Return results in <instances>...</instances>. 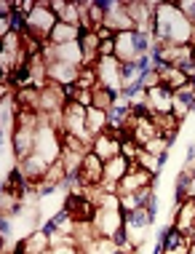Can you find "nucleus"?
I'll return each instance as SVG.
<instances>
[{
  "mask_svg": "<svg viewBox=\"0 0 195 254\" xmlns=\"http://www.w3.org/2000/svg\"><path fill=\"white\" fill-rule=\"evenodd\" d=\"M152 43H195V27L174 3H158Z\"/></svg>",
  "mask_w": 195,
  "mask_h": 254,
  "instance_id": "1",
  "label": "nucleus"
},
{
  "mask_svg": "<svg viewBox=\"0 0 195 254\" xmlns=\"http://www.w3.org/2000/svg\"><path fill=\"white\" fill-rule=\"evenodd\" d=\"M59 16L48 8V0H38V5H35V11L27 16V30L32 38H38L40 43H48V38H51L54 27H57Z\"/></svg>",
  "mask_w": 195,
  "mask_h": 254,
  "instance_id": "2",
  "label": "nucleus"
},
{
  "mask_svg": "<svg viewBox=\"0 0 195 254\" xmlns=\"http://www.w3.org/2000/svg\"><path fill=\"white\" fill-rule=\"evenodd\" d=\"M62 123H65V134H75L86 145L94 142L91 131H88V107L78 105V102H69L65 113H62Z\"/></svg>",
  "mask_w": 195,
  "mask_h": 254,
  "instance_id": "3",
  "label": "nucleus"
},
{
  "mask_svg": "<svg viewBox=\"0 0 195 254\" xmlns=\"http://www.w3.org/2000/svg\"><path fill=\"white\" fill-rule=\"evenodd\" d=\"M35 153L40 158H46L48 163H57L62 158V153H65V147H62V134L54 126H48V123H40L38 136H35Z\"/></svg>",
  "mask_w": 195,
  "mask_h": 254,
  "instance_id": "4",
  "label": "nucleus"
},
{
  "mask_svg": "<svg viewBox=\"0 0 195 254\" xmlns=\"http://www.w3.org/2000/svg\"><path fill=\"white\" fill-rule=\"evenodd\" d=\"M96 3L104 11V27L107 30H113L115 35L118 32L134 30V22H131V13L126 8V3H121V0H96Z\"/></svg>",
  "mask_w": 195,
  "mask_h": 254,
  "instance_id": "5",
  "label": "nucleus"
},
{
  "mask_svg": "<svg viewBox=\"0 0 195 254\" xmlns=\"http://www.w3.org/2000/svg\"><path fill=\"white\" fill-rule=\"evenodd\" d=\"M123 225H126V217H123L121 209H102V206H96L91 228L99 238H115L123 230Z\"/></svg>",
  "mask_w": 195,
  "mask_h": 254,
  "instance_id": "6",
  "label": "nucleus"
},
{
  "mask_svg": "<svg viewBox=\"0 0 195 254\" xmlns=\"http://www.w3.org/2000/svg\"><path fill=\"white\" fill-rule=\"evenodd\" d=\"M96 78H99V86L110 88V91L121 94L123 91V78H121V62L115 57H102L96 59Z\"/></svg>",
  "mask_w": 195,
  "mask_h": 254,
  "instance_id": "7",
  "label": "nucleus"
},
{
  "mask_svg": "<svg viewBox=\"0 0 195 254\" xmlns=\"http://www.w3.org/2000/svg\"><path fill=\"white\" fill-rule=\"evenodd\" d=\"M126 8H129V13H131L134 30L142 32V35H152V24H155L158 3H150V0H139V3H126Z\"/></svg>",
  "mask_w": 195,
  "mask_h": 254,
  "instance_id": "8",
  "label": "nucleus"
},
{
  "mask_svg": "<svg viewBox=\"0 0 195 254\" xmlns=\"http://www.w3.org/2000/svg\"><path fill=\"white\" fill-rule=\"evenodd\" d=\"M150 185H155V177L150 174V171L139 169V163H131L129 174L123 177L121 182H118V195H129V193H139L142 188H150Z\"/></svg>",
  "mask_w": 195,
  "mask_h": 254,
  "instance_id": "9",
  "label": "nucleus"
},
{
  "mask_svg": "<svg viewBox=\"0 0 195 254\" xmlns=\"http://www.w3.org/2000/svg\"><path fill=\"white\" fill-rule=\"evenodd\" d=\"M35 136H38L35 126H13L11 145H13V158L16 161H24L27 155L35 153Z\"/></svg>",
  "mask_w": 195,
  "mask_h": 254,
  "instance_id": "10",
  "label": "nucleus"
},
{
  "mask_svg": "<svg viewBox=\"0 0 195 254\" xmlns=\"http://www.w3.org/2000/svg\"><path fill=\"white\" fill-rule=\"evenodd\" d=\"M139 57H144V54H139L136 30L118 32V35H115V59L121 62V64H131V62H136Z\"/></svg>",
  "mask_w": 195,
  "mask_h": 254,
  "instance_id": "11",
  "label": "nucleus"
},
{
  "mask_svg": "<svg viewBox=\"0 0 195 254\" xmlns=\"http://www.w3.org/2000/svg\"><path fill=\"white\" fill-rule=\"evenodd\" d=\"M131 169V161H126L123 155L113 158V161L104 163V177H102V190H107V193H115L118 190V182L123 180V177L129 174Z\"/></svg>",
  "mask_w": 195,
  "mask_h": 254,
  "instance_id": "12",
  "label": "nucleus"
},
{
  "mask_svg": "<svg viewBox=\"0 0 195 254\" xmlns=\"http://www.w3.org/2000/svg\"><path fill=\"white\" fill-rule=\"evenodd\" d=\"M171 228H177L179 233H185L187 238L195 233V203L185 201V203H174L171 211Z\"/></svg>",
  "mask_w": 195,
  "mask_h": 254,
  "instance_id": "13",
  "label": "nucleus"
},
{
  "mask_svg": "<svg viewBox=\"0 0 195 254\" xmlns=\"http://www.w3.org/2000/svg\"><path fill=\"white\" fill-rule=\"evenodd\" d=\"M16 166L22 169V174H24L27 180H30V182L35 185V188H38V185L46 180V174H48V166H51V163H48L46 158H40L38 153H32V155H27L24 161H19Z\"/></svg>",
  "mask_w": 195,
  "mask_h": 254,
  "instance_id": "14",
  "label": "nucleus"
},
{
  "mask_svg": "<svg viewBox=\"0 0 195 254\" xmlns=\"http://www.w3.org/2000/svg\"><path fill=\"white\" fill-rule=\"evenodd\" d=\"M102 177H104V161L99 155L88 153L83 158V166H80V185H86V188H91V185H102Z\"/></svg>",
  "mask_w": 195,
  "mask_h": 254,
  "instance_id": "15",
  "label": "nucleus"
},
{
  "mask_svg": "<svg viewBox=\"0 0 195 254\" xmlns=\"http://www.w3.org/2000/svg\"><path fill=\"white\" fill-rule=\"evenodd\" d=\"M91 153H94V155H99L104 163L113 161V158L121 155V139H118V136H113L110 131H104V134H99V136H94V142H91Z\"/></svg>",
  "mask_w": 195,
  "mask_h": 254,
  "instance_id": "16",
  "label": "nucleus"
},
{
  "mask_svg": "<svg viewBox=\"0 0 195 254\" xmlns=\"http://www.w3.org/2000/svg\"><path fill=\"white\" fill-rule=\"evenodd\" d=\"M147 107H150V113H158V115L171 113L174 91H171V88H166V86H158V88H152V91H147Z\"/></svg>",
  "mask_w": 195,
  "mask_h": 254,
  "instance_id": "17",
  "label": "nucleus"
},
{
  "mask_svg": "<svg viewBox=\"0 0 195 254\" xmlns=\"http://www.w3.org/2000/svg\"><path fill=\"white\" fill-rule=\"evenodd\" d=\"M129 136L136 142L139 147H144L150 139H155V136H158V126H155V121H152V115H139Z\"/></svg>",
  "mask_w": 195,
  "mask_h": 254,
  "instance_id": "18",
  "label": "nucleus"
},
{
  "mask_svg": "<svg viewBox=\"0 0 195 254\" xmlns=\"http://www.w3.org/2000/svg\"><path fill=\"white\" fill-rule=\"evenodd\" d=\"M78 72L80 67H72V64H65V62H48V80L57 86H69L78 80Z\"/></svg>",
  "mask_w": 195,
  "mask_h": 254,
  "instance_id": "19",
  "label": "nucleus"
},
{
  "mask_svg": "<svg viewBox=\"0 0 195 254\" xmlns=\"http://www.w3.org/2000/svg\"><path fill=\"white\" fill-rule=\"evenodd\" d=\"M158 72H161V83H163L166 88H171L174 94L190 86V72L179 70V67H169V64H166V67H161Z\"/></svg>",
  "mask_w": 195,
  "mask_h": 254,
  "instance_id": "20",
  "label": "nucleus"
},
{
  "mask_svg": "<svg viewBox=\"0 0 195 254\" xmlns=\"http://www.w3.org/2000/svg\"><path fill=\"white\" fill-rule=\"evenodd\" d=\"M80 35H83L80 27H72V24H67V22H57V27H54V32H51V38H48V43H51V46L78 43Z\"/></svg>",
  "mask_w": 195,
  "mask_h": 254,
  "instance_id": "21",
  "label": "nucleus"
},
{
  "mask_svg": "<svg viewBox=\"0 0 195 254\" xmlns=\"http://www.w3.org/2000/svg\"><path fill=\"white\" fill-rule=\"evenodd\" d=\"M152 115V121H155V126H158V134L166 136V139L174 145V139L179 136V131H182V126L185 123H179L177 118H174V113H166V115H158V113H150Z\"/></svg>",
  "mask_w": 195,
  "mask_h": 254,
  "instance_id": "22",
  "label": "nucleus"
},
{
  "mask_svg": "<svg viewBox=\"0 0 195 254\" xmlns=\"http://www.w3.org/2000/svg\"><path fill=\"white\" fill-rule=\"evenodd\" d=\"M24 249H27V254H46L48 249H51V238H48L40 228L30 230L24 236Z\"/></svg>",
  "mask_w": 195,
  "mask_h": 254,
  "instance_id": "23",
  "label": "nucleus"
},
{
  "mask_svg": "<svg viewBox=\"0 0 195 254\" xmlns=\"http://www.w3.org/2000/svg\"><path fill=\"white\" fill-rule=\"evenodd\" d=\"M110 128V115L107 110H99V107H88V131L91 136H99Z\"/></svg>",
  "mask_w": 195,
  "mask_h": 254,
  "instance_id": "24",
  "label": "nucleus"
},
{
  "mask_svg": "<svg viewBox=\"0 0 195 254\" xmlns=\"http://www.w3.org/2000/svg\"><path fill=\"white\" fill-rule=\"evenodd\" d=\"M22 206H24L22 195H16L13 190L3 188V193H0V211H3V217H16Z\"/></svg>",
  "mask_w": 195,
  "mask_h": 254,
  "instance_id": "25",
  "label": "nucleus"
},
{
  "mask_svg": "<svg viewBox=\"0 0 195 254\" xmlns=\"http://www.w3.org/2000/svg\"><path fill=\"white\" fill-rule=\"evenodd\" d=\"M91 97H94V105L91 107H99V110H113L115 107V102L121 94H115V91H110V88H104V86H94L91 88Z\"/></svg>",
  "mask_w": 195,
  "mask_h": 254,
  "instance_id": "26",
  "label": "nucleus"
},
{
  "mask_svg": "<svg viewBox=\"0 0 195 254\" xmlns=\"http://www.w3.org/2000/svg\"><path fill=\"white\" fill-rule=\"evenodd\" d=\"M13 99H16L19 110H38L40 107V91L38 88H16Z\"/></svg>",
  "mask_w": 195,
  "mask_h": 254,
  "instance_id": "27",
  "label": "nucleus"
},
{
  "mask_svg": "<svg viewBox=\"0 0 195 254\" xmlns=\"http://www.w3.org/2000/svg\"><path fill=\"white\" fill-rule=\"evenodd\" d=\"M152 222H155V211L147 209V206H139L136 211L126 214V225H134V228H142V230H147Z\"/></svg>",
  "mask_w": 195,
  "mask_h": 254,
  "instance_id": "28",
  "label": "nucleus"
},
{
  "mask_svg": "<svg viewBox=\"0 0 195 254\" xmlns=\"http://www.w3.org/2000/svg\"><path fill=\"white\" fill-rule=\"evenodd\" d=\"M136 163H139V169H144V171H150L152 177H158L161 174V169H163V161L158 155H152V153H147V150H139V155H136Z\"/></svg>",
  "mask_w": 195,
  "mask_h": 254,
  "instance_id": "29",
  "label": "nucleus"
},
{
  "mask_svg": "<svg viewBox=\"0 0 195 254\" xmlns=\"http://www.w3.org/2000/svg\"><path fill=\"white\" fill-rule=\"evenodd\" d=\"M169 147H171V142L166 139V136H161V134H158L155 139H150L147 145H144V150H147V153H152V155H158V158H161L163 163L169 161Z\"/></svg>",
  "mask_w": 195,
  "mask_h": 254,
  "instance_id": "30",
  "label": "nucleus"
},
{
  "mask_svg": "<svg viewBox=\"0 0 195 254\" xmlns=\"http://www.w3.org/2000/svg\"><path fill=\"white\" fill-rule=\"evenodd\" d=\"M83 91H91L94 86H99V78H96V67H80L78 80H75Z\"/></svg>",
  "mask_w": 195,
  "mask_h": 254,
  "instance_id": "31",
  "label": "nucleus"
},
{
  "mask_svg": "<svg viewBox=\"0 0 195 254\" xmlns=\"http://www.w3.org/2000/svg\"><path fill=\"white\" fill-rule=\"evenodd\" d=\"M136 83L144 88V91H152V88H158V86H163L161 83V72L155 70V67H152V70H147L144 75H139L136 78Z\"/></svg>",
  "mask_w": 195,
  "mask_h": 254,
  "instance_id": "32",
  "label": "nucleus"
},
{
  "mask_svg": "<svg viewBox=\"0 0 195 254\" xmlns=\"http://www.w3.org/2000/svg\"><path fill=\"white\" fill-rule=\"evenodd\" d=\"M139 150H142V147H139L136 142L131 139V136H126V139L121 142V155L126 158V161H131V163H136V155H139Z\"/></svg>",
  "mask_w": 195,
  "mask_h": 254,
  "instance_id": "33",
  "label": "nucleus"
},
{
  "mask_svg": "<svg viewBox=\"0 0 195 254\" xmlns=\"http://www.w3.org/2000/svg\"><path fill=\"white\" fill-rule=\"evenodd\" d=\"M139 195L136 193H129V195H121V211H123V217L131 214V211H136L139 209Z\"/></svg>",
  "mask_w": 195,
  "mask_h": 254,
  "instance_id": "34",
  "label": "nucleus"
},
{
  "mask_svg": "<svg viewBox=\"0 0 195 254\" xmlns=\"http://www.w3.org/2000/svg\"><path fill=\"white\" fill-rule=\"evenodd\" d=\"M67 5H69V0H48V8L57 13V16H62V13H65Z\"/></svg>",
  "mask_w": 195,
  "mask_h": 254,
  "instance_id": "35",
  "label": "nucleus"
},
{
  "mask_svg": "<svg viewBox=\"0 0 195 254\" xmlns=\"http://www.w3.org/2000/svg\"><path fill=\"white\" fill-rule=\"evenodd\" d=\"M185 195H187V201H195V177H190V182L185 188Z\"/></svg>",
  "mask_w": 195,
  "mask_h": 254,
  "instance_id": "36",
  "label": "nucleus"
},
{
  "mask_svg": "<svg viewBox=\"0 0 195 254\" xmlns=\"http://www.w3.org/2000/svg\"><path fill=\"white\" fill-rule=\"evenodd\" d=\"M96 35H99V40H113V38H115V32H113V30H107V27H99V30H96Z\"/></svg>",
  "mask_w": 195,
  "mask_h": 254,
  "instance_id": "37",
  "label": "nucleus"
}]
</instances>
